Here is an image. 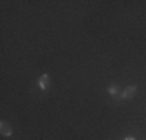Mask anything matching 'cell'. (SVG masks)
Wrapping results in <instances>:
<instances>
[{
    "label": "cell",
    "mask_w": 146,
    "mask_h": 140,
    "mask_svg": "<svg viewBox=\"0 0 146 140\" xmlns=\"http://www.w3.org/2000/svg\"><path fill=\"white\" fill-rule=\"evenodd\" d=\"M0 131H2V135H5V137H9V135L13 134V128L11 125L8 123V121L3 120L2 123H0Z\"/></svg>",
    "instance_id": "1"
},
{
    "label": "cell",
    "mask_w": 146,
    "mask_h": 140,
    "mask_svg": "<svg viewBox=\"0 0 146 140\" xmlns=\"http://www.w3.org/2000/svg\"><path fill=\"white\" fill-rule=\"evenodd\" d=\"M137 93V87L135 86H127L126 89H124V92H123V98H132Z\"/></svg>",
    "instance_id": "2"
},
{
    "label": "cell",
    "mask_w": 146,
    "mask_h": 140,
    "mask_svg": "<svg viewBox=\"0 0 146 140\" xmlns=\"http://www.w3.org/2000/svg\"><path fill=\"white\" fill-rule=\"evenodd\" d=\"M48 84H50V79H48V75L45 73V75L40 76V79H39V86H40V89L47 90V89H48Z\"/></svg>",
    "instance_id": "3"
},
{
    "label": "cell",
    "mask_w": 146,
    "mask_h": 140,
    "mask_svg": "<svg viewBox=\"0 0 146 140\" xmlns=\"http://www.w3.org/2000/svg\"><path fill=\"white\" fill-rule=\"evenodd\" d=\"M107 90H109L110 95H117V90H118V89H117V86H110Z\"/></svg>",
    "instance_id": "4"
},
{
    "label": "cell",
    "mask_w": 146,
    "mask_h": 140,
    "mask_svg": "<svg viewBox=\"0 0 146 140\" xmlns=\"http://www.w3.org/2000/svg\"><path fill=\"white\" fill-rule=\"evenodd\" d=\"M126 140H135L134 137H126Z\"/></svg>",
    "instance_id": "5"
}]
</instances>
